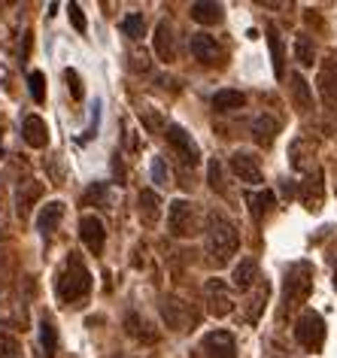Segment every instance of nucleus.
Wrapping results in <instances>:
<instances>
[{"label":"nucleus","instance_id":"obj_1","mask_svg":"<svg viewBox=\"0 0 337 358\" xmlns=\"http://www.w3.org/2000/svg\"><path fill=\"white\" fill-rule=\"evenodd\" d=\"M203 249L213 267H225L241 249V231L222 210L207 213V228H203Z\"/></svg>","mask_w":337,"mask_h":358},{"label":"nucleus","instance_id":"obj_2","mask_svg":"<svg viewBox=\"0 0 337 358\" xmlns=\"http://www.w3.org/2000/svg\"><path fill=\"white\" fill-rule=\"evenodd\" d=\"M92 294V271L85 267L83 255L70 252L61 264V271L55 273V298L70 307V303H79Z\"/></svg>","mask_w":337,"mask_h":358},{"label":"nucleus","instance_id":"obj_3","mask_svg":"<svg viewBox=\"0 0 337 358\" xmlns=\"http://www.w3.org/2000/svg\"><path fill=\"white\" fill-rule=\"evenodd\" d=\"M313 280H316V267L313 262H295L289 264L286 280H282V307H280V319L292 310H301L313 292Z\"/></svg>","mask_w":337,"mask_h":358},{"label":"nucleus","instance_id":"obj_4","mask_svg":"<svg viewBox=\"0 0 337 358\" xmlns=\"http://www.w3.org/2000/svg\"><path fill=\"white\" fill-rule=\"evenodd\" d=\"M167 231H171L173 237H194L201 231L198 228V207L185 198L171 201V207H167Z\"/></svg>","mask_w":337,"mask_h":358},{"label":"nucleus","instance_id":"obj_5","mask_svg":"<svg viewBox=\"0 0 337 358\" xmlns=\"http://www.w3.org/2000/svg\"><path fill=\"white\" fill-rule=\"evenodd\" d=\"M295 340L307 352H319L325 346V319L316 310H304L295 322Z\"/></svg>","mask_w":337,"mask_h":358},{"label":"nucleus","instance_id":"obj_6","mask_svg":"<svg viewBox=\"0 0 337 358\" xmlns=\"http://www.w3.org/2000/svg\"><path fill=\"white\" fill-rule=\"evenodd\" d=\"M164 137L167 143H171V149L180 155V161L185 167H198L201 164V149H198V143L192 140V134L182 128V124H167L164 128Z\"/></svg>","mask_w":337,"mask_h":358},{"label":"nucleus","instance_id":"obj_7","mask_svg":"<svg viewBox=\"0 0 337 358\" xmlns=\"http://www.w3.org/2000/svg\"><path fill=\"white\" fill-rule=\"evenodd\" d=\"M322 167L310 170L307 179L298 185V201L304 203L307 213H322V203H325V182H322Z\"/></svg>","mask_w":337,"mask_h":358},{"label":"nucleus","instance_id":"obj_8","mask_svg":"<svg viewBox=\"0 0 337 358\" xmlns=\"http://www.w3.org/2000/svg\"><path fill=\"white\" fill-rule=\"evenodd\" d=\"M203 298H207V313L216 319H225L234 313V301H231V292L222 280H207L203 282Z\"/></svg>","mask_w":337,"mask_h":358},{"label":"nucleus","instance_id":"obj_9","mask_svg":"<svg viewBox=\"0 0 337 358\" xmlns=\"http://www.w3.org/2000/svg\"><path fill=\"white\" fill-rule=\"evenodd\" d=\"M162 316H164V322H167V328L171 331H189L194 322H198V316L192 313L189 303L173 298V294L162 298Z\"/></svg>","mask_w":337,"mask_h":358},{"label":"nucleus","instance_id":"obj_10","mask_svg":"<svg viewBox=\"0 0 337 358\" xmlns=\"http://www.w3.org/2000/svg\"><path fill=\"white\" fill-rule=\"evenodd\" d=\"M228 167H231V173L241 179V182H246V185H261L264 182L261 164H259V158H255L252 152H243V149L231 152V158H228Z\"/></svg>","mask_w":337,"mask_h":358},{"label":"nucleus","instance_id":"obj_11","mask_svg":"<svg viewBox=\"0 0 337 358\" xmlns=\"http://www.w3.org/2000/svg\"><path fill=\"white\" fill-rule=\"evenodd\" d=\"M319 94L328 106V113L337 115V55H328L319 67Z\"/></svg>","mask_w":337,"mask_h":358},{"label":"nucleus","instance_id":"obj_12","mask_svg":"<svg viewBox=\"0 0 337 358\" xmlns=\"http://www.w3.org/2000/svg\"><path fill=\"white\" fill-rule=\"evenodd\" d=\"M189 46H192L194 61H201V64H207V67H216V64H222V58H225V52H222L216 37H210V34H203V31L192 34Z\"/></svg>","mask_w":337,"mask_h":358},{"label":"nucleus","instance_id":"obj_13","mask_svg":"<svg viewBox=\"0 0 337 358\" xmlns=\"http://www.w3.org/2000/svg\"><path fill=\"white\" fill-rule=\"evenodd\" d=\"M201 352L207 358H237V343L228 331H210L201 340Z\"/></svg>","mask_w":337,"mask_h":358},{"label":"nucleus","instance_id":"obj_14","mask_svg":"<svg viewBox=\"0 0 337 358\" xmlns=\"http://www.w3.org/2000/svg\"><path fill=\"white\" fill-rule=\"evenodd\" d=\"M79 237H83L85 249L92 255H101L103 252V243H106V228L97 216H83L79 219Z\"/></svg>","mask_w":337,"mask_h":358},{"label":"nucleus","instance_id":"obj_15","mask_svg":"<svg viewBox=\"0 0 337 358\" xmlns=\"http://www.w3.org/2000/svg\"><path fill=\"white\" fill-rule=\"evenodd\" d=\"M280 128H282V124H280L277 115H271V113L255 115V119H252V140H255V146L271 149L273 140H277V134H280Z\"/></svg>","mask_w":337,"mask_h":358},{"label":"nucleus","instance_id":"obj_16","mask_svg":"<svg viewBox=\"0 0 337 358\" xmlns=\"http://www.w3.org/2000/svg\"><path fill=\"white\" fill-rule=\"evenodd\" d=\"M40 198H43V182H37V179H24V182H19V189H15V213H19V219H28L31 207Z\"/></svg>","mask_w":337,"mask_h":358},{"label":"nucleus","instance_id":"obj_17","mask_svg":"<svg viewBox=\"0 0 337 358\" xmlns=\"http://www.w3.org/2000/svg\"><path fill=\"white\" fill-rule=\"evenodd\" d=\"M259 262L255 258H241V264H234L231 271V285L237 292H250L252 285H259Z\"/></svg>","mask_w":337,"mask_h":358},{"label":"nucleus","instance_id":"obj_18","mask_svg":"<svg viewBox=\"0 0 337 358\" xmlns=\"http://www.w3.org/2000/svg\"><path fill=\"white\" fill-rule=\"evenodd\" d=\"M22 137L31 149H46L49 146V128L40 115H24L22 122Z\"/></svg>","mask_w":337,"mask_h":358},{"label":"nucleus","instance_id":"obj_19","mask_svg":"<svg viewBox=\"0 0 337 358\" xmlns=\"http://www.w3.org/2000/svg\"><path fill=\"white\" fill-rule=\"evenodd\" d=\"M140 222H143L146 228H155L158 225V219H162V198H158V192L155 189H143L140 192Z\"/></svg>","mask_w":337,"mask_h":358},{"label":"nucleus","instance_id":"obj_20","mask_svg":"<svg viewBox=\"0 0 337 358\" xmlns=\"http://www.w3.org/2000/svg\"><path fill=\"white\" fill-rule=\"evenodd\" d=\"M61 219H64V203H61V201H49L46 207L40 210V216H37V231L43 237H52L58 231Z\"/></svg>","mask_w":337,"mask_h":358},{"label":"nucleus","instance_id":"obj_21","mask_svg":"<svg viewBox=\"0 0 337 358\" xmlns=\"http://www.w3.org/2000/svg\"><path fill=\"white\" fill-rule=\"evenodd\" d=\"M155 55L164 61V64H171L176 58V46H173V28L171 22H158L155 28Z\"/></svg>","mask_w":337,"mask_h":358},{"label":"nucleus","instance_id":"obj_22","mask_svg":"<svg viewBox=\"0 0 337 358\" xmlns=\"http://www.w3.org/2000/svg\"><path fill=\"white\" fill-rule=\"evenodd\" d=\"M189 13L198 24H219L225 19V10H222V3H216V0H198V3H192Z\"/></svg>","mask_w":337,"mask_h":358},{"label":"nucleus","instance_id":"obj_23","mask_svg":"<svg viewBox=\"0 0 337 358\" xmlns=\"http://www.w3.org/2000/svg\"><path fill=\"white\" fill-rule=\"evenodd\" d=\"M246 203H250V213H252V219L255 222H261V219H268L273 207H277V194L273 192H255V194H246Z\"/></svg>","mask_w":337,"mask_h":358},{"label":"nucleus","instance_id":"obj_24","mask_svg":"<svg viewBox=\"0 0 337 358\" xmlns=\"http://www.w3.org/2000/svg\"><path fill=\"white\" fill-rule=\"evenodd\" d=\"M268 294H271V282L268 280H259V285H255L252 294H250V301H246V322H250V325L259 322L264 303H268Z\"/></svg>","mask_w":337,"mask_h":358},{"label":"nucleus","instance_id":"obj_25","mask_svg":"<svg viewBox=\"0 0 337 358\" xmlns=\"http://www.w3.org/2000/svg\"><path fill=\"white\" fill-rule=\"evenodd\" d=\"M289 88H292V101H295V106L301 113H307V110H313V92H310V85H307V79L298 73H289Z\"/></svg>","mask_w":337,"mask_h":358},{"label":"nucleus","instance_id":"obj_26","mask_svg":"<svg viewBox=\"0 0 337 358\" xmlns=\"http://www.w3.org/2000/svg\"><path fill=\"white\" fill-rule=\"evenodd\" d=\"M268 46H271V58H273V76L282 79L286 76V46H282V37L273 24H268Z\"/></svg>","mask_w":337,"mask_h":358},{"label":"nucleus","instance_id":"obj_27","mask_svg":"<svg viewBox=\"0 0 337 358\" xmlns=\"http://www.w3.org/2000/svg\"><path fill=\"white\" fill-rule=\"evenodd\" d=\"M125 331L134 340H140V343H155V340H158L152 325H149V322L140 316V313H128V316H125Z\"/></svg>","mask_w":337,"mask_h":358},{"label":"nucleus","instance_id":"obj_28","mask_svg":"<svg viewBox=\"0 0 337 358\" xmlns=\"http://www.w3.org/2000/svg\"><path fill=\"white\" fill-rule=\"evenodd\" d=\"M246 106V94L234 92V88H222L213 94V110L216 113H231V110H243Z\"/></svg>","mask_w":337,"mask_h":358},{"label":"nucleus","instance_id":"obj_29","mask_svg":"<svg viewBox=\"0 0 337 358\" xmlns=\"http://www.w3.org/2000/svg\"><path fill=\"white\" fill-rule=\"evenodd\" d=\"M40 346H43V358H55L58 352V331L52 325L49 316L40 319Z\"/></svg>","mask_w":337,"mask_h":358},{"label":"nucleus","instance_id":"obj_30","mask_svg":"<svg viewBox=\"0 0 337 358\" xmlns=\"http://www.w3.org/2000/svg\"><path fill=\"white\" fill-rule=\"evenodd\" d=\"M295 61L301 67H313V61H316V46L307 34H298L295 37Z\"/></svg>","mask_w":337,"mask_h":358},{"label":"nucleus","instance_id":"obj_31","mask_svg":"<svg viewBox=\"0 0 337 358\" xmlns=\"http://www.w3.org/2000/svg\"><path fill=\"white\" fill-rule=\"evenodd\" d=\"M83 203L85 207H106L110 203V185L106 182H92L83 194Z\"/></svg>","mask_w":337,"mask_h":358},{"label":"nucleus","instance_id":"obj_32","mask_svg":"<svg viewBox=\"0 0 337 358\" xmlns=\"http://www.w3.org/2000/svg\"><path fill=\"white\" fill-rule=\"evenodd\" d=\"M122 31L128 34L131 40H140L146 34V19H143V13H131L122 19Z\"/></svg>","mask_w":337,"mask_h":358},{"label":"nucleus","instance_id":"obj_33","mask_svg":"<svg viewBox=\"0 0 337 358\" xmlns=\"http://www.w3.org/2000/svg\"><path fill=\"white\" fill-rule=\"evenodd\" d=\"M0 358H24L19 337L10 334V331H0Z\"/></svg>","mask_w":337,"mask_h":358},{"label":"nucleus","instance_id":"obj_34","mask_svg":"<svg viewBox=\"0 0 337 358\" xmlns=\"http://www.w3.org/2000/svg\"><path fill=\"white\" fill-rule=\"evenodd\" d=\"M28 88H31V97L37 103L46 101V76H43L40 70H31V73H28Z\"/></svg>","mask_w":337,"mask_h":358},{"label":"nucleus","instance_id":"obj_35","mask_svg":"<svg viewBox=\"0 0 337 358\" xmlns=\"http://www.w3.org/2000/svg\"><path fill=\"white\" fill-rule=\"evenodd\" d=\"M207 179H210V189H213V192L225 194V182H222V164H219L216 158H213L210 167H207Z\"/></svg>","mask_w":337,"mask_h":358},{"label":"nucleus","instance_id":"obj_36","mask_svg":"<svg viewBox=\"0 0 337 358\" xmlns=\"http://www.w3.org/2000/svg\"><path fill=\"white\" fill-rule=\"evenodd\" d=\"M152 182L158 185V189H164V185L171 182V173H167L164 158H155V161H152Z\"/></svg>","mask_w":337,"mask_h":358},{"label":"nucleus","instance_id":"obj_37","mask_svg":"<svg viewBox=\"0 0 337 358\" xmlns=\"http://www.w3.org/2000/svg\"><path fill=\"white\" fill-rule=\"evenodd\" d=\"M64 79H67V85H70V94H73V101H83V79H79V73H76L73 67L64 70Z\"/></svg>","mask_w":337,"mask_h":358},{"label":"nucleus","instance_id":"obj_38","mask_svg":"<svg viewBox=\"0 0 337 358\" xmlns=\"http://www.w3.org/2000/svg\"><path fill=\"white\" fill-rule=\"evenodd\" d=\"M67 13H70V22H73V28L79 31V34H85V15H83V6L79 3H67Z\"/></svg>","mask_w":337,"mask_h":358},{"label":"nucleus","instance_id":"obj_39","mask_svg":"<svg viewBox=\"0 0 337 358\" xmlns=\"http://www.w3.org/2000/svg\"><path fill=\"white\" fill-rule=\"evenodd\" d=\"M97 119H101V101H94V106H92V124H88V131L79 137V143H85V140H92L94 134H97Z\"/></svg>","mask_w":337,"mask_h":358},{"label":"nucleus","instance_id":"obj_40","mask_svg":"<svg viewBox=\"0 0 337 358\" xmlns=\"http://www.w3.org/2000/svg\"><path fill=\"white\" fill-rule=\"evenodd\" d=\"M6 289V237L0 231V292Z\"/></svg>","mask_w":337,"mask_h":358},{"label":"nucleus","instance_id":"obj_41","mask_svg":"<svg viewBox=\"0 0 337 358\" xmlns=\"http://www.w3.org/2000/svg\"><path fill=\"white\" fill-rule=\"evenodd\" d=\"M140 115H143V122H146V128H149V131L167 128V124L162 122V115H158V113H152V110H143V113H140Z\"/></svg>","mask_w":337,"mask_h":358},{"label":"nucleus","instance_id":"obj_42","mask_svg":"<svg viewBox=\"0 0 337 358\" xmlns=\"http://www.w3.org/2000/svg\"><path fill=\"white\" fill-rule=\"evenodd\" d=\"M134 70H140V73H146L149 70V55L146 52H134V64H131Z\"/></svg>","mask_w":337,"mask_h":358},{"label":"nucleus","instance_id":"obj_43","mask_svg":"<svg viewBox=\"0 0 337 358\" xmlns=\"http://www.w3.org/2000/svg\"><path fill=\"white\" fill-rule=\"evenodd\" d=\"M280 189H282V198H295V182H292V179H282V185H280Z\"/></svg>","mask_w":337,"mask_h":358},{"label":"nucleus","instance_id":"obj_44","mask_svg":"<svg viewBox=\"0 0 337 358\" xmlns=\"http://www.w3.org/2000/svg\"><path fill=\"white\" fill-rule=\"evenodd\" d=\"M0 140H3V124H0ZM0 158H3V143H0Z\"/></svg>","mask_w":337,"mask_h":358},{"label":"nucleus","instance_id":"obj_45","mask_svg":"<svg viewBox=\"0 0 337 358\" xmlns=\"http://www.w3.org/2000/svg\"><path fill=\"white\" fill-rule=\"evenodd\" d=\"M331 282H334V292H337V267H334V280Z\"/></svg>","mask_w":337,"mask_h":358},{"label":"nucleus","instance_id":"obj_46","mask_svg":"<svg viewBox=\"0 0 337 358\" xmlns=\"http://www.w3.org/2000/svg\"><path fill=\"white\" fill-rule=\"evenodd\" d=\"M0 203H3V185H0Z\"/></svg>","mask_w":337,"mask_h":358}]
</instances>
